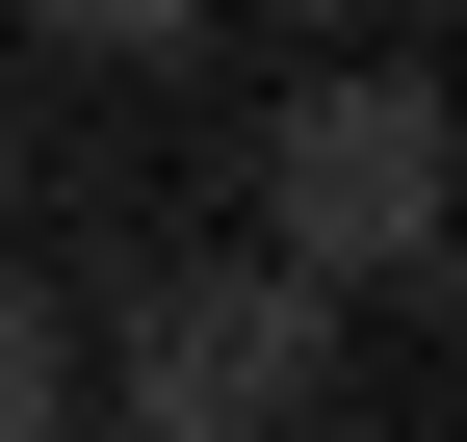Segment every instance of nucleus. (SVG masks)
Wrapping results in <instances>:
<instances>
[{"label": "nucleus", "instance_id": "20e7f679", "mask_svg": "<svg viewBox=\"0 0 467 442\" xmlns=\"http://www.w3.org/2000/svg\"><path fill=\"white\" fill-rule=\"evenodd\" d=\"M0 26H52V52H182L208 0H0Z\"/></svg>", "mask_w": 467, "mask_h": 442}, {"label": "nucleus", "instance_id": "f257e3e1", "mask_svg": "<svg viewBox=\"0 0 467 442\" xmlns=\"http://www.w3.org/2000/svg\"><path fill=\"white\" fill-rule=\"evenodd\" d=\"M337 364V287L312 260H156L130 312H104V416L130 442H285Z\"/></svg>", "mask_w": 467, "mask_h": 442}, {"label": "nucleus", "instance_id": "39448f33", "mask_svg": "<svg viewBox=\"0 0 467 442\" xmlns=\"http://www.w3.org/2000/svg\"><path fill=\"white\" fill-rule=\"evenodd\" d=\"M52 442H78V416H52Z\"/></svg>", "mask_w": 467, "mask_h": 442}, {"label": "nucleus", "instance_id": "f03ea898", "mask_svg": "<svg viewBox=\"0 0 467 442\" xmlns=\"http://www.w3.org/2000/svg\"><path fill=\"white\" fill-rule=\"evenodd\" d=\"M441 79L389 52V79H285V131H260V235L312 260V287H441Z\"/></svg>", "mask_w": 467, "mask_h": 442}, {"label": "nucleus", "instance_id": "7ed1b4c3", "mask_svg": "<svg viewBox=\"0 0 467 442\" xmlns=\"http://www.w3.org/2000/svg\"><path fill=\"white\" fill-rule=\"evenodd\" d=\"M52 416H78V312L0 260V442H52Z\"/></svg>", "mask_w": 467, "mask_h": 442}]
</instances>
